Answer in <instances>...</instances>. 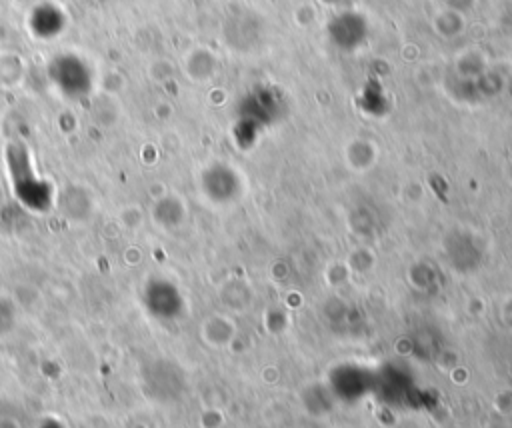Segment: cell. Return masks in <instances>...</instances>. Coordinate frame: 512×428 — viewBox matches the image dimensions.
<instances>
[{"label":"cell","mask_w":512,"mask_h":428,"mask_svg":"<svg viewBox=\"0 0 512 428\" xmlns=\"http://www.w3.org/2000/svg\"><path fill=\"white\" fill-rule=\"evenodd\" d=\"M0 428H20V424L16 420H12V418H2L0 420Z\"/></svg>","instance_id":"1"},{"label":"cell","mask_w":512,"mask_h":428,"mask_svg":"<svg viewBox=\"0 0 512 428\" xmlns=\"http://www.w3.org/2000/svg\"><path fill=\"white\" fill-rule=\"evenodd\" d=\"M38 428H46V422H42ZM54 428H62V424H60V422H56V424H54Z\"/></svg>","instance_id":"2"}]
</instances>
